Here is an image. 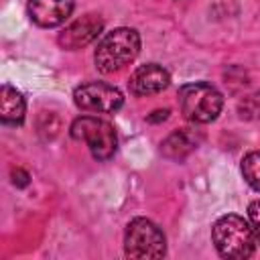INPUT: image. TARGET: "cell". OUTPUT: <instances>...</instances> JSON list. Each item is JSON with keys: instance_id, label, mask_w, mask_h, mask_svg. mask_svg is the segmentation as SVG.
Returning a JSON list of instances; mask_svg holds the SVG:
<instances>
[{"instance_id": "cell-10", "label": "cell", "mask_w": 260, "mask_h": 260, "mask_svg": "<svg viewBox=\"0 0 260 260\" xmlns=\"http://www.w3.org/2000/svg\"><path fill=\"white\" fill-rule=\"evenodd\" d=\"M24 112H26V102L22 93L4 83L0 87V120L6 126H20L24 122Z\"/></svg>"}, {"instance_id": "cell-9", "label": "cell", "mask_w": 260, "mask_h": 260, "mask_svg": "<svg viewBox=\"0 0 260 260\" xmlns=\"http://www.w3.org/2000/svg\"><path fill=\"white\" fill-rule=\"evenodd\" d=\"M169 83H171V75L162 65L146 63L134 69V73L130 75L128 87H130V93L144 98V95L160 93L162 89L169 87Z\"/></svg>"}, {"instance_id": "cell-11", "label": "cell", "mask_w": 260, "mask_h": 260, "mask_svg": "<svg viewBox=\"0 0 260 260\" xmlns=\"http://www.w3.org/2000/svg\"><path fill=\"white\" fill-rule=\"evenodd\" d=\"M197 142H199V138L195 136L193 130L181 128V130L171 132V134L162 140L160 152H162L167 158H171V160H183L189 152H193V150L197 148Z\"/></svg>"}, {"instance_id": "cell-15", "label": "cell", "mask_w": 260, "mask_h": 260, "mask_svg": "<svg viewBox=\"0 0 260 260\" xmlns=\"http://www.w3.org/2000/svg\"><path fill=\"white\" fill-rule=\"evenodd\" d=\"M169 118V110H156L152 112V116H148L146 120L148 122H160V120H167Z\"/></svg>"}, {"instance_id": "cell-13", "label": "cell", "mask_w": 260, "mask_h": 260, "mask_svg": "<svg viewBox=\"0 0 260 260\" xmlns=\"http://www.w3.org/2000/svg\"><path fill=\"white\" fill-rule=\"evenodd\" d=\"M248 221L254 230V236L260 244V199H254L250 205H248Z\"/></svg>"}, {"instance_id": "cell-4", "label": "cell", "mask_w": 260, "mask_h": 260, "mask_svg": "<svg viewBox=\"0 0 260 260\" xmlns=\"http://www.w3.org/2000/svg\"><path fill=\"white\" fill-rule=\"evenodd\" d=\"M124 252L128 258H162L167 254V238L152 219L134 217L124 232Z\"/></svg>"}, {"instance_id": "cell-7", "label": "cell", "mask_w": 260, "mask_h": 260, "mask_svg": "<svg viewBox=\"0 0 260 260\" xmlns=\"http://www.w3.org/2000/svg\"><path fill=\"white\" fill-rule=\"evenodd\" d=\"M104 30V20L100 14H83L81 18L69 22L57 37V43L67 51H77L87 47Z\"/></svg>"}, {"instance_id": "cell-5", "label": "cell", "mask_w": 260, "mask_h": 260, "mask_svg": "<svg viewBox=\"0 0 260 260\" xmlns=\"http://www.w3.org/2000/svg\"><path fill=\"white\" fill-rule=\"evenodd\" d=\"M69 132L75 140H81L87 144V148L95 160H110L116 152V146H118L116 130L110 122H106L102 118L79 116L73 120Z\"/></svg>"}, {"instance_id": "cell-2", "label": "cell", "mask_w": 260, "mask_h": 260, "mask_svg": "<svg viewBox=\"0 0 260 260\" xmlns=\"http://www.w3.org/2000/svg\"><path fill=\"white\" fill-rule=\"evenodd\" d=\"M140 53V35L136 28L118 26L106 32L93 51V63L102 73H114L130 65Z\"/></svg>"}, {"instance_id": "cell-6", "label": "cell", "mask_w": 260, "mask_h": 260, "mask_svg": "<svg viewBox=\"0 0 260 260\" xmlns=\"http://www.w3.org/2000/svg\"><path fill=\"white\" fill-rule=\"evenodd\" d=\"M73 104L83 112L93 114H114L122 108L124 95L118 87L104 81H87L75 87Z\"/></svg>"}, {"instance_id": "cell-14", "label": "cell", "mask_w": 260, "mask_h": 260, "mask_svg": "<svg viewBox=\"0 0 260 260\" xmlns=\"http://www.w3.org/2000/svg\"><path fill=\"white\" fill-rule=\"evenodd\" d=\"M12 183L16 185V187H26L28 185V173H24L22 169H16V171H12Z\"/></svg>"}, {"instance_id": "cell-12", "label": "cell", "mask_w": 260, "mask_h": 260, "mask_svg": "<svg viewBox=\"0 0 260 260\" xmlns=\"http://www.w3.org/2000/svg\"><path fill=\"white\" fill-rule=\"evenodd\" d=\"M242 175L246 179V183L256 189L260 193V150H254V152H248L244 158H242Z\"/></svg>"}, {"instance_id": "cell-8", "label": "cell", "mask_w": 260, "mask_h": 260, "mask_svg": "<svg viewBox=\"0 0 260 260\" xmlns=\"http://www.w3.org/2000/svg\"><path fill=\"white\" fill-rule=\"evenodd\" d=\"M73 0H28L26 12L37 26L55 28L61 26L73 12Z\"/></svg>"}, {"instance_id": "cell-3", "label": "cell", "mask_w": 260, "mask_h": 260, "mask_svg": "<svg viewBox=\"0 0 260 260\" xmlns=\"http://www.w3.org/2000/svg\"><path fill=\"white\" fill-rule=\"evenodd\" d=\"M179 108L189 122L209 124L219 116L223 108V95L215 85L207 81L185 83L179 89Z\"/></svg>"}, {"instance_id": "cell-1", "label": "cell", "mask_w": 260, "mask_h": 260, "mask_svg": "<svg viewBox=\"0 0 260 260\" xmlns=\"http://www.w3.org/2000/svg\"><path fill=\"white\" fill-rule=\"evenodd\" d=\"M211 242L219 256L230 260H246L256 250V236L244 217L236 213H225L215 219L211 228Z\"/></svg>"}]
</instances>
